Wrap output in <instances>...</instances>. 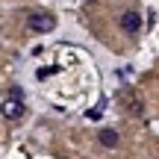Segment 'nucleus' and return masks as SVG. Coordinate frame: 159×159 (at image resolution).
<instances>
[{
  "instance_id": "f257e3e1",
  "label": "nucleus",
  "mask_w": 159,
  "mask_h": 159,
  "mask_svg": "<svg viewBox=\"0 0 159 159\" xmlns=\"http://www.w3.org/2000/svg\"><path fill=\"white\" fill-rule=\"evenodd\" d=\"M27 27L33 30V33H50V30L56 27V18L47 15V12H39V15H30L27 18Z\"/></svg>"
},
{
  "instance_id": "7ed1b4c3",
  "label": "nucleus",
  "mask_w": 159,
  "mask_h": 159,
  "mask_svg": "<svg viewBox=\"0 0 159 159\" xmlns=\"http://www.w3.org/2000/svg\"><path fill=\"white\" fill-rule=\"evenodd\" d=\"M0 115H3L6 121H18L24 115V103L15 100V97H6V100L0 103Z\"/></svg>"
},
{
  "instance_id": "20e7f679",
  "label": "nucleus",
  "mask_w": 159,
  "mask_h": 159,
  "mask_svg": "<svg viewBox=\"0 0 159 159\" xmlns=\"http://www.w3.org/2000/svg\"><path fill=\"white\" fill-rule=\"evenodd\" d=\"M97 142H100L103 148H115V144L121 142V136L115 130H100V133H97Z\"/></svg>"
},
{
  "instance_id": "39448f33",
  "label": "nucleus",
  "mask_w": 159,
  "mask_h": 159,
  "mask_svg": "<svg viewBox=\"0 0 159 159\" xmlns=\"http://www.w3.org/2000/svg\"><path fill=\"white\" fill-rule=\"evenodd\" d=\"M9 97H15V100H21V89H15V85H12V89H9Z\"/></svg>"
},
{
  "instance_id": "f03ea898",
  "label": "nucleus",
  "mask_w": 159,
  "mask_h": 159,
  "mask_svg": "<svg viewBox=\"0 0 159 159\" xmlns=\"http://www.w3.org/2000/svg\"><path fill=\"white\" fill-rule=\"evenodd\" d=\"M142 15H139L136 9H127L124 15H121V30L124 33H130V35H139V30H142Z\"/></svg>"
}]
</instances>
